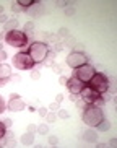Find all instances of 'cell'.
<instances>
[{
    "label": "cell",
    "instance_id": "2",
    "mask_svg": "<svg viewBox=\"0 0 117 148\" xmlns=\"http://www.w3.org/2000/svg\"><path fill=\"white\" fill-rule=\"evenodd\" d=\"M28 41H29L28 34H26V33H23V31H20V29L5 33V42L8 44V46H12V47L21 49V47H25L26 44H28Z\"/></svg>",
    "mask_w": 117,
    "mask_h": 148
},
{
    "label": "cell",
    "instance_id": "34",
    "mask_svg": "<svg viewBox=\"0 0 117 148\" xmlns=\"http://www.w3.org/2000/svg\"><path fill=\"white\" fill-rule=\"evenodd\" d=\"M47 112H49V109H47V108H39V109H38V114H39V116H42V117H44V116H46Z\"/></svg>",
    "mask_w": 117,
    "mask_h": 148
},
{
    "label": "cell",
    "instance_id": "39",
    "mask_svg": "<svg viewBox=\"0 0 117 148\" xmlns=\"http://www.w3.org/2000/svg\"><path fill=\"white\" fill-rule=\"evenodd\" d=\"M5 59H7V52H5L3 49H2V51H0V62L5 60Z\"/></svg>",
    "mask_w": 117,
    "mask_h": 148
},
{
    "label": "cell",
    "instance_id": "33",
    "mask_svg": "<svg viewBox=\"0 0 117 148\" xmlns=\"http://www.w3.org/2000/svg\"><path fill=\"white\" fill-rule=\"evenodd\" d=\"M57 137H54V135H51V137H49V145H54V147H55L57 143H59V142H57Z\"/></svg>",
    "mask_w": 117,
    "mask_h": 148
},
{
    "label": "cell",
    "instance_id": "27",
    "mask_svg": "<svg viewBox=\"0 0 117 148\" xmlns=\"http://www.w3.org/2000/svg\"><path fill=\"white\" fill-rule=\"evenodd\" d=\"M5 132H7V127H5V124L2 121H0V140L3 138V135H5Z\"/></svg>",
    "mask_w": 117,
    "mask_h": 148
},
{
    "label": "cell",
    "instance_id": "20",
    "mask_svg": "<svg viewBox=\"0 0 117 148\" xmlns=\"http://www.w3.org/2000/svg\"><path fill=\"white\" fill-rule=\"evenodd\" d=\"M18 3H20V7H21V8L26 12V10L31 8V7H33V5L36 3V2H34V0H20Z\"/></svg>",
    "mask_w": 117,
    "mask_h": 148
},
{
    "label": "cell",
    "instance_id": "14",
    "mask_svg": "<svg viewBox=\"0 0 117 148\" xmlns=\"http://www.w3.org/2000/svg\"><path fill=\"white\" fill-rule=\"evenodd\" d=\"M83 140L85 142H90V143H94L96 140H98V132L96 130H86L85 134H83Z\"/></svg>",
    "mask_w": 117,
    "mask_h": 148
},
{
    "label": "cell",
    "instance_id": "8",
    "mask_svg": "<svg viewBox=\"0 0 117 148\" xmlns=\"http://www.w3.org/2000/svg\"><path fill=\"white\" fill-rule=\"evenodd\" d=\"M80 98H81V101L85 104H94L98 99H101V93H98L96 90H93L90 86H85L80 91Z\"/></svg>",
    "mask_w": 117,
    "mask_h": 148
},
{
    "label": "cell",
    "instance_id": "24",
    "mask_svg": "<svg viewBox=\"0 0 117 148\" xmlns=\"http://www.w3.org/2000/svg\"><path fill=\"white\" fill-rule=\"evenodd\" d=\"M33 29H34L33 23H25V31H23V33H26V34H28V38L33 34Z\"/></svg>",
    "mask_w": 117,
    "mask_h": 148
},
{
    "label": "cell",
    "instance_id": "16",
    "mask_svg": "<svg viewBox=\"0 0 117 148\" xmlns=\"http://www.w3.org/2000/svg\"><path fill=\"white\" fill-rule=\"evenodd\" d=\"M54 60H55V52H52V51H49V52H47V56H46V59L42 60V64H41V65L52 67V65H54Z\"/></svg>",
    "mask_w": 117,
    "mask_h": 148
},
{
    "label": "cell",
    "instance_id": "9",
    "mask_svg": "<svg viewBox=\"0 0 117 148\" xmlns=\"http://www.w3.org/2000/svg\"><path fill=\"white\" fill-rule=\"evenodd\" d=\"M65 86L68 88V91L72 93V95H80V91H81L86 85H85L83 82H80L77 77H73V75H72L70 78H67V85H65Z\"/></svg>",
    "mask_w": 117,
    "mask_h": 148
},
{
    "label": "cell",
    "instance_id": "1",
    "mask_svg": "<svg viewBox=\"0 0 117 148\" xmlns=\"http://www.w3.org/2000/svg\"><path fill=\"white\" fill-rule=\"evenodd\" d=\"M81 119L88 127H96L104 119L103 109L98 108V106H94V104H86L85 108H83Z\"/></svg>",
    "mask_w": 117,
    "mask_h": 148
},
{
    "label": "cell",
    "instance_id": "12",
    "mask_svg": "<svg viewBox=\"0 0 117 148\" xmlns=\"http://www.w3.org/2000/svg\"><path fill=\"white\" fill-rule=\"evenodd\" d=\"M42 10H44V8H42V5L39 3V2H36V3L31 7V8L26 10V13L29 15V16H33V18H38V16H41V15L44 13Z\"/></svg>",
    "mask_w": 117,
    "mask_h": 148
},
{
    "label": "cell",
    "instance_id": "28",
    "mask_svg": "<svg viewBox=\"0 0 117 148\" xmlns=\"http://www.w3.org/2000/svg\"><path fill=\"white\" fill-rule=\"evenodd\" d=\"M47 109H49V111H54V112L59 111V103H57V101H55V103H51V104L47 106Z\"/></svg>",
    "mask_w": 117,
    "mask_h": 148
},
{
    "label": "cell",
    "instance_id": "30",
    "mask_svg": "<svg viewBox=\"0 0 117 148\" xmlns=\"http://www.w3.org/2000/svg\"><path fill=\"white\" fill-rule=\"evenodd\" d=\"M62 49H64V44H62V42H57L55 46H54V51H52V52H60Z\"/></svg>",
    "mask_w": 117,
    "mask_h": 148
},
{
    "label": "cell",
    "instance_id": "38",
    "mask_svg": "<svg viewBox=\"0 0 117 148\" xmlns=\"http://www.w3.org/2000/svg\"><path fill=\"white\" fill-rule=\"evenodd\" d=\"M7 21H8V16L2 13V15H0V23H7Z\"/></svg>",
    "mask_w": 117,
    "mask_h": 148
},
{
    "label": "cell",
    "instance_id": "42",
    "mask_svg": "<svg viewBox=\"0 0 117 148\" xmlns=\"http://www.w3.org/2000/svg\"><path fill=\"white\" fill-rule=\"evenodd\" d=\"M62 99H64V96H62V95H57V96H55V101H57V103H60Z\"/></svg>",
    "mask_w": 117,
    "mask_h": 148
},
{
    "label": "cell",
    "instance_id": "32",
    "mask_svg": "<svg viewBox=\"0 0 117 148\" xmlns=\"http://www.w3.org/2000/svg\"><path fill=\"white\" fill-rule=\"evenodd\" d=\"M28 132H31V134H36V132H38V125H34V124H29V125H28Z\"/></svg>",
    "mask_w": 117,
    "mask_h": 148
},
{
    "label": "cell",
    "instance_id": "19",
    "mask_svg": "<svg viewBox=\"0 0 117 148\" xmlns=\"http://www.w3.org/2000/svg\"><path fill=\"white\" fill-rule=\"evenodd\" d=\"M70 99H72V103H73L75 106H83V108H85V103H83L81 101V98H80V95H72V93H70Z\"/></svg>",
    "mask_w": 117,
    "mask_h": 148
},
{
    "label": "cell",
    "instance_id": "36",
    "mask_svg": "<svg viewBox=\"0 0 117 148\" xmlns=\"http://www.w3.org/2000/svg\"><path fill=\"white\" fill-rule=\"evenodd\" d=\"M3 41H5V33H0V51L3 49Z\"/></svg>",
    "mask_w": 117,
    "mask_h": 148
},
{
    "label": "cell",
    "instance_id": "37",
    "mask_svg": "<svg viewBox=\"0 0 117 148\" xmlns=\"http://www.w3.org/2000/svg\"><path fill=\"white\" fill-rule=\"evenodd\" d=\"M59 34H60V36H65V38H68V29H64V28H62V29L59 31Z\"/></svg>",
    "mask_w": 117,
    "mask_h": 148
},
{
    "label": "cell",
    "instance_id": "15",
    "mask_svg": "<svg viewBox=\"0 0 117 148\" xmlns=\"http://www.w3.org/2000/svg\"><path fill=\"white\" fill-rule=\"evenodd\" d=\"M33 142H34V134L28 132V134H23L21 135V143L25 145V147H31Z\"/></svg>",
    "mask_w": 117,
    "mask_h": 148
},
{
    "label": "cell",
    "instance_id": "11",
    "mask_svg": "<svg viewBox=\"0 0 117 148\" xmlns=\"http://www.w3.org/2000/svg\"><path fill=\"white\" fill-rule=\"evenodd\" d=\"M10 77H12V69H10V65L0 64V85H5L10 80Z\"/></svg>",
    "mask_w": 117,
    "mask_h": 148
},
{
    "label": "cell",
    "instance_id": "26",
    "mask_svg": "<svg viewBox=\"0 0 117 148\" xmlns=\"http://www.w3.org/2000/svg\"><path fill=\"white\" fill-rule=\"evenodd\" d=\"M12 10L15 12V13H20V12H23V8L20 7V3H18V2H13V3H12Z\"/></svg>",
    "mask_w": 117,
    "mask_h": 148
},
{
    "label": "cell",
    "instance_id": "40",
    "mask_svg": "<svg viewBox=\"0 0 117 148\" xmlns=\"http://www.w3.org/2000/svg\"><path fill=\"white\" fill-rule=\"evenodd\" d=\"M2 122L5 124V127H10V125H12V121H10V119H3Z\"/></svg>",
    "mask_w": 117,
    "mask_h": 148
},
{
    "label": "cell",
    "instance_id": "44",
    "mask_svg": "<svg viewBox=\"0 0 117 148\" xmlns=\"http://www.w3.org/2000/svg\"><path fill=\"white\" fill-rule=\"evenodd\" d=\"M3 13V7H2V5H0V15Z\"/></svg>",
    "mask_w": 117,
    "mask_h": 148
},
{
    "label": "cell",
    "instance_id": "43",
    "mask_svg": "<svg viewBox=\"0 0 117 148\" xmlns=\"http://www.w3.org/2000/svg\"><path fill=\"white\" fill-rule=\"evenodd\" d=\"M67 15H73V8H68V10H67Z\"/></svg>",
    "mask_w": 117,
    "mask_h": 148
},
{
    "label": "cell",
    "instance_id": "41",
    "mask_svg": "<svg viewBox=\"0 0 117 148\" xmlns=\"http://www.w3.org/2000/svg\"><path fill=\"white\" fill-rule=\"evenodd\" d=\"M59 83H60V85H67V78H65V77H60V78H59Z\"/></svg>",
    "mask_w": 117,
    "mask_h": 148
},
{
    "label": "cell",
    "instance_id": "31",
    "mask_svg": "<svg viewBox=\"0 0 117 148\" xmlns=\"http://www.w3.org/2000/svg\"><path fill=\"white\" fill-rule=\"evenodd\" d=\"M39 77H41L39 70H33V72H31V78L33 80H39Z\"/></svg>",
    "mask_w": 117,
    "mask_h": 148
},
{
    "label": "cell",
    "instance_id": "22",
    "mask_svg": "<svg viewBox=\"0 0 117 148\" xmlns=\"http://www.w3.org/2000/svg\"><path fill=\"white\" fill-rule=\"evenodd\" d=\"M44 117H46V121H47L49 124H52V122H55V121H57V114L54 112V111H51V112H47L46 116H44Z\"/></svg>",
    "mask_w": 117,
    "mask_h": 148
},
{
    "label": "cell",
    "instance_id": "4",
    "mask_svg": "<svg viewBox=\"0 0 117 148\" xmlns=\"http://www.w3.org/2000/svg\"><path fill=\"white\" fill-rule=\"evenodd\" d=\"M13 65L18 70H31L34 69L36 62L31 59V56L28 52H18L13 56Z\"/></svg>",
    "mask_w": 117,
    "mask_h": 148
},
{
    "label": "cell",
    "instance_id": "18",
    "mask_svg": "<svg viewBox=\"0 0 117 148\" xmlns=\"http://www.w3.org/2000/svg\"><path fill=\"white\" fill-rule=\"evenodd\" d=\"M96 127H98V130H99V132H107L109 129H111V122H109L107 119H103V121H101Z\"/></svg>",
    "mask_w": 117,
    "mask_h": 148
},
{
    "label": "cell",
    "instance_id": "29",
    "mask_svg": "<svg viewBox=\"0 0 117 148\" xmlns=\"http://www.w3.org/2000/svg\"><path fill=\"white\" fill-rule=\"evenodd\" d=\"M101 99H103L104 103H107V101L111 99V93H107V91H106V93H101Z\"/></svg>",
    "mask_w": 117,
    "mask_h": 148
},
{
    "label": "cell",
    "instance_id": "23",
    "mask_svg": "<svg viewBox=\"0 0 117 148\" xmlns=\"http://www.w3.org/2000/svg\"><path fill=\"white\" fill-rule=\"evenodd\" d=\"M64 46H68V47H77V41H75V38L68 36V38H65V44H64Z\"/></svg>",
    "mask_w": 117,
    "mask_h": 148
},
{
    "label": "cell",
    "instance_id": "21",
    "mask_svg": "<svg viewBox=\"0 0 117 148\" xmlns=\"http://www.w3.org/2000/svg\"><path fill=\"white\" fill-rule=\"evenodd\" d=\"M47 132H49L47 124H39L38 125V134L39 135H47Z\"/></svg>",
    "mask_w": 117,
    "mask_h": 148
},
{
    "label": "cell",
    "instance_id": "10",
    "mask_svg": "<svg viewBox=\"0 0 117 148\" xmlns=\"http://www.w3.org/2000/svg\"><path fill=\"white\" fill-rule=\"evenodd\" d=\"M7 108H8L12 112H20V111H23V109L26 108V104H25V101H23L21 98H15V99H12V98H10Z\"/></svg>",
    "mask_w": 117,
    "mask_h": 148
},
{
    "label": "cell",
    "instance_id": "25",
    "mask_svg": "<svg viewBox=\"0 0 117 148\" xmlns=\"http://www.w3.org/2000/svg\"><path fill=\"white\" fill-rule=\"evenodd\" d=\"M70 114L65 111V109H59V112H57V117H60V119H68Z\"/></svg>",
    "mask_w": 117,
    "mask_h": 148
},
{
    "label": "cell",
    "instance_id": "13",
    "mask_svg": "<svg viewBox=\"0 0 117 148\" xmlns=\"http://www.w3.org/2000/svg\"><path fill=\"white\" fill-rule=\"evenodd\" d=\"M15 29H18V20L16 18H8V21L5 23L3 26V31L10 33V31H15Z\"/></svg>",
    "mask_w": 117,
    "mask_h": 148
},
{
    "label": "cell",
    "instance_id": "6",
    "mask_svg": "<svg viewBox=\"0 0 117 148\" xmlns=\"http://www.w3.org/2000/svg\"><path fill=\"white\" fill-rule=\"evenodd\" d=\"M94 73H96L94 67L91 65V64H85V65L75 69L72 75H73V77H77V78L80 80V82H83L85 85H88V83H90V80L94 77Z\"/></svg>",
    "mask_w": 117,
    "mask_h": 148
},
{
    "label": "cell",
    "instance_id": "17",
    "mask_svg": "<svg viewBox=\"0 0 117 148\" xmlns=\"http://www.w3.org/2000/svg\"><path fill=\"white\" fill-rule=\"evenodd\" d=\"M3 138H5V142L2 143L3 147H15V137H13V134H10V132H5Z\"/></svg>",
    "mask_w": 117,
    "mask_h": 148
},
{
    "label": "cell",
    "instance_id": "5",
    "mask_svg": "<svg viewBox=\"0 0 117 148\" xmlns=\"http://www.w3.org/2000/svg\"><path fill=\"white\" fill-rule=\"evenodd\" d=\"M88 86L93 88V90H96L98 93H106L109 90V78H107V75H106V73H98V72H96L94 77L90 80Z\"/></svg>",
    "mask_w": 117,
    "mask_h": 148
},
{
    "label": "cell",
    "instance_id": "35",
    "mask_svg": "<svg viewBox=\"0 0 117 148\" xmlns=\"http://www.w3.org/2000/svg\"><path fill=\"white\" fill-rule=\"evenodd\" d=\"M5 108H7V106H5V101H3V98L0 96V114L5 111Z\"/></svg>",
    "mask_w": 117,
    "mask_h": 148
},
{
    "label": "cell",
    "instance_id": "3",
    "mask_svg": "<svg viewBox=\"0 0 117 148\" xmlns=\"http://www.w3.org/2000/svg\"><path fill=\"white\" fill-rule=\"evenodd\" d=\"M47 52H49L47 44L42 42V41H36V42H33L29 46V49H28V54L31 56V59H33L36 64H41V62L46 59Z\"/></svg>",
    "mask_w": 117,
    "mask_h": 148
},
{
    "label": "cell",
    "instance_id": "7",
    "mask_svg": "<svg viewBox=\"0 0 117 148\" xmlns=\"http://www.w3.org/2000/svg\"><path fill=\"white\" fill-rule=\"evenodd\" d=\"M85 64H88V57L86 54H83L81 51H73V52H70L68 57H67V65L70 67V69H78V67L85 65Z\"/></svg>",
    "mask_w": 117,
    "mask_h": 148
}]
</instances>
